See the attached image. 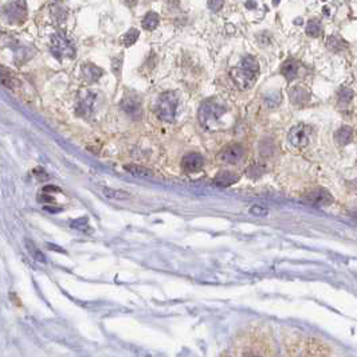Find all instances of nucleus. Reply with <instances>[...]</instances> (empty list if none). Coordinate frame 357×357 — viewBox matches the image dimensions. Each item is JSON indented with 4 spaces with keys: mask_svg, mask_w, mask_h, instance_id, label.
I'll return each instance as SVG.
<instances>
[{
    "mask_svg": "<svg viewBox=\"0 0 357 357\" xmlns=\"http://www.w3.org/2000/svg\"><path fill=\"white\" fill-rule=\"evenodd\" d=\"M227 113V108L224 105L219 104L216 99H209L204 102L199 109V122L207 130L223 129L222 119Z\"/></svg>",
    "mask_w": 357,
    "mask_h": 357,
    "instance_id": "1",
    "label": "nucleus"
},
{
    "mask_svg": "<svg viewBox=\"0 0 357 357\" xmlns=\"http://www.w3.org/2000/svg\"><path fill=\"white\" fill-rule=\"evenodd\" d=\"M178 98L174 91H165L160 95L157 102H156V114L160 119L167 121V122H174L176 117V110H178Z\"/></svg>",
    "mask_w": 357,
    "mask_h": 357,
    "instance_id": "2",
    "label": "nucleus"
},
{
    "mask_svg": "<svg viewBox=\"0 0 357 357\" xmlns=\"http://www.w3.org/2000/svg\"><path fill=\"white\" fill-rule=\"evenodd\" d=\"M51 53L58 60L75 57V45L63 32H58L51 38Z\"/></svg>",
    "mask_w": 357,
    "mask_h": 357,
    "instance_id": "3",
    "label": "nucleus"
},
{
    "mask_svg": "<svg viewBox=\"0 0 357 357\" xmlns=\"http://www.w3.org/2000/svg\"><path fill=\"white\" fill-rule=\"evenodd\" d=\"M3 18L11 23L25 22L27 18V3L26 0H14L3 7Z\"/></svg>",
    "mask_w": 357,
    "mask_h": 357,
    "instance_id": "4",
    "label": "nucleus"
},
{
    "mask_svg": "<svg viewBox=\"0 0 357 357\" xmlns=\"http://www.w3.org/2000/svg\"><path fill=\"white\" fill-rule=\"evenodd\" d=\"M257 74L253 70L246 69L243 66H238V67H233L230 70V77L234 81V84L238 86L240 90L250 89L255 81H257Z\"/></svg>",
    "mask_w": 357,
    "mask_h": 357,
    "instance_id": "5",
    "label": "nucleus"
},
{
    "mask_svg": "<svg viewBox=\"0 0 357 357\" xmlns=\"http://www.w3.org/2000/svg\"><path fill=\"white\" fill-rule=\"evenodd\" d=\"M244 149L242 145L233 144L226 148L218 154V160L224 164H237L243 159Z\"/></svg>",
    "mask_w": 357,
    "mask_h": 357,
    "instance_id": "6",
    "label": "nucleus"
},
{
    "mask_svg": "<svg viewBox=\"0 0 357 357\" xmlns=\"http://www.w3.org/2000/svg\"><path fill=\"white\" fill-rule=\"evenodd\" d=\"M288 140L290 145L296 147V148H305L309 144L308 130L303 125H297V126L290 129Z\"/></svg>",
    "mask_w": 357,
    "mask_h": 357,
    "instance_id": "7",
    "label": "nucleus"
},
{
    "mask_svg": "<svg viewBox=\"0 0 357 357\" xmlns=\"http://www.w3.org/2000/svg\"><path fill=\"white\" fill-rule=\"evenodd\" d=\"M95 94L93 91L85 90L80 95L78 104H77V114L81 117H88L93 113V106H94Z\"/></svg>",
    "mask_w": 357,
    "mask_h": 357,
    "instance_id": "8",
    "label": "nucleus"
},
{
    "mask_svg": "<svg viewBox=\"0 0 357 357\" xmlns=\"http://www.w3.org/2000/svg\"><path fill=\"white\" fill-rule=\"evenodd\" d=\"M204 167V157L199 153H188L185 154L181 160V168L188 172V174H194L199 172L200 169Z\"/></svg>",
    "mask_w": 357,
    "mask_h": 357,
    "instance_id": "9",
    "label": "nucleus"
},
{
    "mask_svg": "<svg viewBox=\"0 0 357 357\" xmlns=\"http://www.w3.org/2000/svg\"><path fill=\"white\" fill-rule=\"evenodd\" d=\"M305 200L313 206H329L333 202L332 195L327 192V189H314L305 196Z\"/></svg>",
    "mask_w": 357,
    "mask_h": 357,
    "instance_id": "10",
    "label": "nucleus"
},
{
    "mask_svg": "<svg viewBox=\"0 0 357 357\" xmlns=\"http://www.w3.org/2000/svg\"><path fill=\"white\" fill-rule=\"evenodd\" d=\"M289 95H290V101H292L293 105L302 106V105L308 104L309 99H310V90L302 85H297V86H294L289 90Z\"/></svg>",
    "mask_w": 357,
    "mask_h": 357,
    "instance_id": "11",
    "label": "nucleus"
},
{
    "mask_svg": "<svg viewBox=\"0 0 357 357\" xmlns=\"http://www.w3.org/2000/svg\"><path fill=\"white\" fill-rule=\"evenodd\" d=\"M122 108L126 113L129 114L130 117L133 119H140L141 116V105L136 98H132V97H125L124 101H122Z\"/></svg>",
    "mask_w": 357,
    "mask_h": 357,
    "instance_id": "12",
    "label": "nucleus"
},
{
    "mask_svg": "<svg viewBox=\"0 0 357 357\" xmlns=\"http://www.w3.org/2000/svg\"><path fill=\"white\" fill-rule=\"evenodd\" d=\"M239 176L237 174H234V172H230V171H222V172H219L215 178H213V181L216 185H220V187H228V185H233L234 183H237L238 181Z\"/></svg>",
    "mask_w": 357,
    "mask_h": 357,
    "instance_id": "13",
    "label": "nucleus"
},
{
    "mask_svg": "<svg viewBox=\"0 0 357 357\" xmlns=\"http://www.w3.org/2000/svg\"><path fill=\"white\" fill-rule=\"evenodd\" d=\"M82 73H84L85 80L88 82H95L102 77V69H99L98 66L93 65V63H86L82 66Z\"/></svg>",
    "mask_w": 357,
    "mask_h": 357,
    "instance_id": "14",
    "label": "nucleus"
},
{
    "mask_svg": "<svg viewBox=\"0 0 357 357\" xmlns=\"http://www.w3.org/2000/svg\"><path fill=\"white\" fill-rule=\"evenodd\" d=\"M23 244H25L27 253L30 254L31 257L34 258V261H36V262H40V263L47 262L45 254L42 253V250H39V247H38V246H36V244H35L31 239L26 238L25 240H23Z\"/></svg>",
    "mask_w": 357,
    "mask_h": 357,
    "instance_id": "15",
    "label": "nucleus"
},
{
    "mask_svg": "<svg viewBox=\"0 0 357 357\" xmlns=\"http://www.w3.org/2000/svg\"><path fill=\"white\" fill-rule=\"evenodd\" d=\"M0 84L7 89L14 90L19 85V82L15 78V75L12 74V71L5 67H0Z\"/></svg>",
    "mask_w": 357,
    "mask_h": 357,
    "instance_id": "16",
    "label": "nucleus"
},
{
    "mask_svg": "<svg viewBox=\"0 0 357 357\" xmlns=\"http://www.w3.org/2000/svg\"><path fill=\"white\" fill-rule=\"evenodd\" d=\"M298 71H299V65H298V62L293 60H286L282 65V69H281V73L288 81L296 80L298 77Z\"/></svg>",
    "mask_w": 357,
    "mask_h": 357,
    "instance_id": "17",
    "label": "nucleus"
},
{
    "mask_svg": "<svg viewBox=\"0 0 357 357\" xmlns=\"http://www.w3.org/2000/svg\"><path fill=\"white\" fill-rule=\"evenodd\" d=\"M353 139V129L351 126H342L334 133V140L340 145L349 144Z\"/></svg>",
    "mask_w": 357,
    "mask_h": 357,
    "instance_id": "18",
    "label": "nucleus"
},
{
    "mask_svg": "<svg viewBox=\"0 0 357 357\" xmlns=\"http://www.w3.org/2000/svg\"><path fill=\"white\" fill-rule=\"evenodd\" d=\"M124 168L126 172H129L130 175L137 176V178H150L152 176V172L148 168L139 165V164H126Z\"/></svg>",
    "mask_w": 357,
    "mask_h": 357,
    "instance_id": "19",
    "label": "nucleus"
},
{
    "mask_svg": "<svg viewBox=\"0 0 357 357\" xmlns=\"http://www.w3.org/2000/svg\"><path fill=\"white\" fill-rule=\"evenodd\" d=\"M159 23H160V16L157 15L156 12H153V11L148 12V14L144 16V19H143V27L148 31L154 30V29L159 26Z\"/></svg>",
    "mask_w": 357,
    "mask_h": 357,
    "instance_id": "20",
    "label": "nucleus"
},
{
    "mask_svg": "<svg viewBox=\"0 0 357 357\" xmlns=\"http://www.w3.org/2000/svg\"><path fill=\"white\" fill-rule=\"evenodd\" d=\"M102 194L105 198L112 199V200H128L130 195L125 191L121 189H114V188H104L102 189Z\"/></svg>",
    "mask_w": 357,
    "mask_h": 357,
    "instance_id": "21",
    "label": "nucleus"
},
{
    "mask_svg": "<svg viewBox=\"0 0 357 357\" xmlns=\"http://www.w3.org/2000/svg\"><path fill=\"white\" fill-rule=\"evenodd\" d=\"M263 101H265V104L268 105V108H275V106L281 104L282 95H281V93L278 90H271V91H268V93L265 94Z\"/></svg>",
    "mask_w": 357,
    "mask_h": 357,
    "instance_id": "22",
    "label": "nucleus"
},
{
    "mask_svg": "<svg viewBox=\"0 0 357 357\" xmlns=\"http://www.w3.org/2000/svg\"><path fill=\"white\" fill-rule=\"evenodd\" d=\"M323 31V26H321V22L318 19H310L306 25V34L309 36H313V38H317L318 35L321 34Z\"/></svg>",
    "mask_w": 357,
    "mask_h": 357,
    "instance_id": "23",
    "label": "nucleus"
},
{
    "mask_svg": "<svg viewBox=\"0 0 357 357\" xmlns=\"http://www.w3.org/2000/svg\"><path fill=\"white\" fill-rule=\"evenodd\" d=\"M139 36H140V31L137 30V29H130L128 32H125V34L122 35V43H124V46H126V47L133 46L134 43L137 42V39H139Z\"/></svg>",
    "mask_w": 357,
    "mask_h": 357,
    "instance_id": "24",
    "label": "nucleus"
},
{
    "mask_svg": "<svg viewBox=\"0 0 357 357\" xmlns=\"http://www.w3.org/2000/svg\"><path fill=\"white\" fill-rule=\"evenodd\" d=\"M353 98V91L348 88H342L340 91H338V105L340 106H347V105L351 104V101Z\"/></svg>",
    "mask_w": 357,
    "mask_h": 357,
    "instance_id": "25",
    "label": "nucleus"
},
{
    "mask_svg": "<svg viewBox=\"0 0 357 357\" xmlns=\"http://www.w3.org/2000/svg\"><path fill=\"white\" fill-rule=\"evenodd\" d=\"M327 46L329 50H332V51H336V53H337V51H341V50L345 47V43H344L340 38H337V36L330 35V36H327Z\"/></svg>",
    "mask_w": 357,
    "mask_h": 357,
    "instance_id": "26",
    "label": "nucleus"
},
{
    "mask_svg": "<svg viewBox=\"0 0 357 357\" xmlns=\"http://www.w3.org/2000/svg\"><path fill=\"white\" fill-rule=\"evenodd\" d=\"M240 66H243L246 69L253 70L255 73H258L259 71L258 60H255L253 55H246V57H243V60H240Z\"/></svg>",
    "mask_w": 357,
    "mask_h": 357,
    "instance_id": "27",
    "label": "nucleus"
},
{
    "mask_svg": "<svg viewBox=\"0 0 357 357\" xmlns=\"http://www.w3.org/2000/svg\"><path fill=\"white\" fill-rule=\"evenodd\" d=\"M263 172H265V167L261 165V164H253V165H250L247 168L248 178H258L259 176H262Z\"/></svg>",
    "mask_w": 357,
    "mask_h": 357,
    "instance_id": "28",
    "label": "nucleus"
},
{
    "mask_svg": "<svg viewBox=\"0 0 357 357\" xmlns=\"http://www.w3.org/2000/svg\"><path fill=\"white\" fill-rule=\"evenodd\" d=\"M223 5H224V0H208L209 10L213 11V12L222 10Z\"/></svg>",
    "mask_w": 357,
    "mask_h": 357,
    "instance_id": "29",
    "label": "nucleus"
},
{
    "mask_svg": "<svg viewBox=\"0 0 357 357\" xmlns=\"http://www.w3.org/2000/svg\"><path fill=\"white\" fill-rule=\"evenodd\" d=\"M250 212L253 215H257V216H265V215H268V209L263 208L261 206H254L250 208Z\"/></svg>",
    "mask_w": 357,
    "mask_h": 357,
    "instance_id": "30",
    "label": "nucleus"
},
{
    "mask_svg": "<svg viewBox=\"0 0 357 357\" xmlns=\"http://www.w3.org/2000/svg\"><path fill=\"white\" fill-rule=\"evenodd\" d=\"M45 194H53V192H60V189L58 188V187H55V185H46V187H43V189H42Z\"/></svg>",
    "mask_w": 357,
    "mask_h": 357,
    "instance_id": "31",
    "label": "nucleus"
},
{
    "mask_svg": "<svg viewBox=\"0 0 357 357\" xmlns=\"http://www.w3.org/2000/svg\"><path fill=\"white\" fill-rule=\"evenodd\" d=\"M39 202H43V203H54V198L51 195H47L43 192V195L39 196Z\"/></svg>",
    "mask_w": 357,
    "mask_h": 357,
    "instance_id": "32",
    "label": "nucleus"
},
{
    "mask_svg": "<svg viewBox=\"0 0 357 357\" xmlns=\"http://www.w3.org/2000/svg\"><path fill=\"white\" fill-rule=\"evenodd\" d=\"M246 7H247L248 10H255L257 7H258V4H257V1H254V0H247L246 1Z\"/></svg>",
    "mask_w": 357,
    "mask_h": 357,
    "instance_id": "33",
    "label": "nucleus"
},
{
    "mask_svg": "<svg viewBox=\"0 0 357 357\" xmlns=\"http://www.w3.org/2000/svg\"><path fill=\"white\" fill-rule=\"evenodd\" d=\"M243 357H259L258 355H255V353H244V356Z\"/></svg>",
    "mask_w": 357,
    "mask_h": 357,
    "instance_id": "34",
    "label": "nucleus"
},
{
    "mask_svg": "<svg viewBox=\"0 0 357 357\" xmlns=\"http://www.w3.org/2000/svg\"><path fill=\"white\" fill-rule=\"evenodd\" d=\"M323 12L325 14V15H329V8H327V7H324L323 8Z\"/></svg>",
    "mask_w": 357,
    "mask_h": 357,
    "instance_id": "35",
    "label": "nucleus"
},
{
    "mask_svg": "<svg viewBox=\"0 0 357 357\" xmlns=\"http://www.w3.org/2000/svg\"><path fill=\"white\" fill-rule=\"evenodd\" d=\"M351 213H352V216H353V218H356V219H357V208L355 209V211H352V212H351Z\"/></svg>",
    "mask_w": 357,
    "mask_h": 357,
    "instance_id": "36",
    "label": "nucleus"
},
{
    "mask_svg": "<svg viewBox=\"0 0 357 357\" xmlns=\"http://www.w3.org/2000/svg\"><path fill=\"white\" fill-rule=\"evenodd\" d=\"M273 3H274V5H278V3H279V0H273Z\"/></svg>",
    "mask_w": 357,
    "mask_h": 357,
    "instance_id": "37",
    "label": "nucleus"
},
{
    "mask_svg": "<svg viewBox=\"0 0 357 357\" xmlns=\"http://www.w3.org/2000/svg\"><path fill=\"white\" fill-rule=\"evenodd\" d=\"M323 1H325V0H323Z\"/></svg>",
    "mask_w": 357,
    "mask_h": 357,
    "instance_id": "38",
    "label": "nucleus"
}]
</instances>
